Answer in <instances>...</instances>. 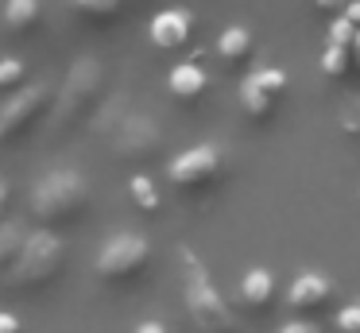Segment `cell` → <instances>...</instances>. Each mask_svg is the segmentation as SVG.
I'll return each mask as SVG.
<instances>
[{"instance_id":"cell-12","label":"cell","mask_w":360,"mask_h":333,"mask_svg":"<svg viewBox=\"0 0 360 333\" xmlns=\"http://www.w3.org/2000/svg\"><path fill=\"white\" fill-rule=\"evenodd\" d=\"M213 51H217V62L229 74H244V70L256 62V35H252V27H244V23H233V27L221 31Z\"/></svg>"},{"instance_id":"cell-13","label":"cell","mask_w":360,"mask_h":333,"mask_svg":"<svg viewBox=\"0 0 360 333\" xmlns=\"http://www.w3.org/2000/svg\"><path fill=\"white\" fill-rule=\"evenodd\" d=\"M236 299H240V306L248 314H267L275 306V299H279V283H275V275L267 268H248L240 275Z\"/></svg>"},{"instance_id":"cell-19","label":"cell","mask_w":360,"mask_h":333,"mask_svg":"<svg viewBox=\"0 0 360 333\" xmlns=\"http://www.w3.org/2000/svg\"><path fill=\"white\" fill-rule=\"evenodd\" d=\"M321 70H326L333 82H341V77H349V46L341 43H326V54H321Z\"/></svg>"},{"instance_id":"cell-10","label":"cell","mask_w":360,"mask_h":333,"mask_svg":"<svg viewBox=\"0 0 360 333\" xmlns=\"http://www.w3.org/2000/svg\"><path fill=\"white\" fill-rule=\"evenodd\" d=\"M333 291H337L333 279H326L321 271H302V275L287 287V306L295 310L298 318H318L321 310H329Z\"/></svg>"},{"instance_id":"cell-6","label":"cell","mask_w":360,"mask_h":333,"mask_svg":"<svg viewBox=\"0 0 360 333\" xmlns=\"http://www.w3.org/2000/svg\"><path fill=\"white\" fill-rule=\"evenodd\" d=\"M101 124L105 139H109L112 155L128 167H143V163L159 159L163 155V124L155 116L140 113V108H117V113H97L94 116Z\"/></svg>"},{"instance_id":"cell-16","label":"cell","mask_w":360,"mask_h":333,"mask_svg":"<svg viewBox=\"0 0 360 333\" xmlns=\"http://www.w3.org/2000/svg\"><path fill=\"white\" fill-rule=\"evenodd\" d=\"M70 8L82 15L86 23H94V27H109V23H117L120 8H124V0H70Z\"/></svg>"},{"instance_id":"cell-25","label":"cell","mask_w":360,"mask_h":333,"mask_svg":"<svg viewBox=\"0 0 360 333\" xmlns=\"http://www.w3.org/2000/svg\"><path fill=\"white\" fill-rule=\"evenodd\" d=\"M349 70L360 74V27H356V35H352V43H349Z\"/></svg>"},{"instance_id":"cell-11","label":"cell","mask_w":360,"mask_h":333,"mask_svg":"<svg viewBox=\"0 0 360 333\" xmlns=\"http://www.w3.org/2000/svg\"><path fill=\"white\" fill-rule=\"evenodd\" d=\"M148 39L155 51H182L194 39V15L186 8H163L148 23Z\"/></svg>"},{"instance_id":"cell-24","label":"cell","mask_w":360,"mask_h":333,"mask_svg":"<svg viewBox=\"0 0 360 333\" xmlns=\"http://www.w3.org/2000/svg\"><path fill=\"white\" fill-rule=\"evenodd\" d=\"M314 8H318L321 15H341L345 12V4H349V0H310Z\"/></svg>"},{"instance_id":"cell-27","label":"cell","mask_w":360,"mask_h":333,"mask_svg":"<svg viewBox=\"0 0 360 333\" xmlns=\"http://www.w3.org/2000/svg\"><path fill=\"white\" fill-rule=\"evenodd\" d=\"M345 20H349L352 23V27H360V0H349V4H345Z\"/></svg>"},{"instance_id":"cell-9","label":"cell","mask_w":360,"mask_h":333,"mask_svg":"<svg viewBox=\"0 0 360 333\" xmlns=\"http://www.w3.org/2000/svg\"><path fill=\"white\" fill-rule=\"evenodd\" d=\"M283 97H287V70L279 66H259L248 70L240 82V113L248 116L252 124H271L283 108Z\"/></svg>"},{"instance_id":"cell-21","label":"cell","mask_w":360,"mask_h":333,"mask_svg":"<svg viewBox=\"0 0 360 333\" xmlns=\"http://www.w3.org/2000/svg\"><path fill=\"white\" fill-rule=\"evenodd\" d=\"M337 333H360V302L337 310Z\"/></svg>"},{"instance_id":"cell-5","label":"cell","mask_w":360,"mask_h":333,"mask_svg":"<svg viewBox=\"0 0 360 333\" xmlns=\"http://www.w3.org/2000/svg\"><path fill=\"white\" fill-rule=\"evenodd\" d=\"M155 263V244L136 229H117L97 248L94 275L105 291H136Z\"/></svg>"},{"instance_id":"cell-2","label":"cell","mask_w":360,"mask_h":333,"mask_svg":"<svg viewBox=\"0 0 360 333\" xmlns=\"http://www.w3.org/2000/svg\"><path fill=\"white\" fill-rule=\"evenodd\" d=\"M66 240L51 229H32L20 248V256L12 260V268L0 275V287L12 294V299H35V294H47L58 279L66 275Z\"/></svg>"},{"instance_id":"cell-3","label":"cell","mask_w":360,"mask_h":333,"mask_svg":"<svg viewBox=\"0 0 360 333\" xmlns=\"http://www.w3.org/2000/svg\"><path fill=\"white\" fill-rule=\"evenodd\" d=\"M94 206V186L78 167H55L32 186V217L39 229H70Z\"/></svg>"},{"instance_id":"cell-15","label":"cell","mask_w":360,"mask_h":333,"mask_svg":"<svg viewBox=\"0 0 360 333\" xmlns=\"http://www.w3.org/2000/svg\"><path fill=\"white\" fill-rule=\"evenodd\" d=\"M4 23L12 35H32L43 23V4L39 0H4Z\"/></svg>"},{"instance_id":"cell-1","label":"cell","mask_w":360,"mask_h":333,"mask_svg":"<svg viewBox=\"0 0 360 333\" xmlns=\"http://www.w3.org/2000/svg\"><path fill=\"white\" fill-rule=\"evenodd\" d=\"M174 260H179V291H182V306H186L190 325L198 333H244L233 302L221 294L217 279L210 275L202 256L194 248L179 244Z\"/></svg>"},{"instance_id":"cell-23","label":"cell","mask_w":360,"mask_h":333,"mask_svg":"<svg viewBox=\"0 0 360 333\" xmlns=\"http://www.w3.org/2000/svg\"><path fill=\"white\" fill-rule=\"evenodd\" d=\"M0 333H24V325H20V318L12 314V310L0 306Z\"/></svg>"},{"instance_id":"cell-7","label":"cell","mask_w":360,"mask_h":333,"mask_svg":"<svg viewBox=\"0 0 360 333\" xmlns=\"http://www.w3.org/2000/svg\"><path fill=\"white\" fill-rule=\"evenodd\" d=\"M229 178V155L217 144H194L186 151L171 155L167 163V186L182 201H205L225 186Z\"/></svg>"},{"instance_id":"cell-8","label":"cell","mask_w":360,"mask_h":333,"mask_svg":"<svg viewBox=\"0 0 360 333\" xmlns=\"http://www.w3.org/2000/svg\"><path fill=\"white\" fill-rule=\"evenodd\" d=\"M51 108H55L51 85L35 82V85H27V89H20L8 105L0 108V151H12V147L24 144V139L51 116Z\"/></svg>"},{"instance_id":"cell-4","label":"cell","mask_w":360,"mask_h":333,"mask_svg":"<svg viewBox=\"0 0 360 333\" xmlns=\"http://www.w3.org/2000/svg\"><path fill=\"white\" fill-rule=\"evenodd\" d=\"M105 97H109V74L97 58H78L66 74L63 89L51 108V124L55 132H78L101 113Z\"/></svg>"},{"instance_id":"cell-20","label":"cell","mask_w":360,"mask_h":333,"mask_svg":"<svg viewBox=\"0 0 360 333\" xmlns=\"http://www.w3.org/2000/svg\"><path fill=\"white\" fill-rule=\"evenodd\" d=\"M24 74H27V66L20 58H0V89H16V85H24Z\"/></svg>"},{"instance_id":"cell-14","label":"cell","mask_w":360,"mask_h":333,"mask_svg":"<svg viewBox=\"0 0 360 333\" xmlns=\"http://www.w3.org/2000/svg\"><path fill=\"white\" fill-rule=\"evenodd\" d=\"M167 89H171V97L179 101V105L198 108L205 101V93H210V74H205L198 62H179V66H171V74H167Z\"/></svg>"},{"instance_id":"cell-26","label":"cell","mask_w":360,"mask_h":333,"mask_svg":"<svg viewBox=\"0 0 360 333\" xmlns=\"http://www.w3.org/2000/svg\"><path fill=\"white\" fill-rule=\"evenodd\" d=\"M136 333H171V325H167V322H155V318H148V322L136 325Z\"/></svg>"},{"instance_id":"cell-28","label":"cell","mask_w":360,"mask_h":333,"mask_svg":"<svg viewBox=\"0 0 360 333\" xmlns=\"http://www.w3.org/2000/svg\"><path fill=\"white\" fill-rule=\"evenodd\" d=\"M8 198H12V186L0 178V225H4V213H8Z\"/></svg>"},{"instance_id":"cell-17","label":"cell","mask_w":360,"mask_h":333,"mask_svg":"<svg viewBox=\"0 0 360 333\" xmlns=\"http://www.w3.org/2000/svg\"><path fill=\"white\" fill-rule=\"evenodd\" d=\"M128 198H132L136 209H143V213H159V206H163V198H159V190H155V178L143 175V170H136V175L128 178Z\"/></svg>"},{"instance_id":"cell-18","label":"cell","mask_w":360,"mask_h":333,"mask_svg":"<svg viewBox=\"0 0 360 333\" xmlns=\"http://www.w3.org/2000/svg\"><path fill=\"white\" fill-rule=\"evenodd\" d=\"M24 240H27V229L20 221H4V225H0V275L12 268V260L20 256Z\"/></svg>"},{"instance_id":"cell-22","label":"cell","mask_w":360,"mask_h":333,"mask_svg":"<svg viewBox=\"0 0 360 333\" xmlns=\"http://www.w3.org/2000/svg\"><path fill=\"white\" fill-rule=\"evenodd\" d=\"M275 333H321V325L314 318H295V322H283Z\"/></svg>"}]
</instances>
